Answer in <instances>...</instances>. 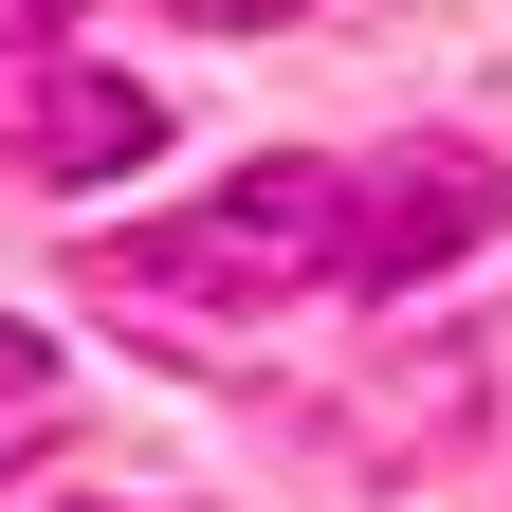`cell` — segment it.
Listing matches in <instances>:
<instances>
[{
    "label": "cell",
    "instance_id": "cell-5",
    "mask_svg": "<svg viewBox=\"0 0 512 512\" xmlns=\"http://www.w3.org/2000/svg\"><path fill=\"white\" fill-rule=\"evenodd\" d=\"M183 19H220V37H275V19H293V0H183Z\"/></svg>",
    "mask_w": 512,
    "mask_h": 512
},
{
    "label": "cell",
    "instance_id": "cell-3",
    "mask_svg": "<svg viewBox=\"0 0 512 512\" xmlns=\"http://www.w3.org/2000/svg\"><path fill=\"white\" fill-rule=\"evenodd\" d=\"M147 147H165V92H147V74L37 55V92H19V165H37V183H128Z\"/></svg>",
    "mask_w": 512,
    "mask_h": 512
},
{
    "label": "cell",
    "instance_id": "cell-6",
    "mask_svg": "<svg viewBox=\"0 0 512 512\" xmlns=\"http://www.w3.org/2000/svg\"><path fill=\"white\" fill-rule=\"evenodd\" d=\"M55 19H74V0H0V55H37V37H55Z\"/></svg>",
    "mask_w": 512,
    "mask_h": 512
},
{
    "label": "cell",
    "instance_id": "cell-4",
    "mask_svg": "<svg viewBox=\"0 0 512 512\" xmlns=\"http://www.w3.org/2000/svg\"><path fill=\"white\" fill-rule=\"evenodd\" d=\"M37 384H55V348L19 330V311H0V403H37Z\"/></svg>",
    "mask_w": 512,
    "mask_h": 512
},
{
    "label": "cell",
    "instance_id": "cell-2",
    "mask_svg": "<svg viewBox=\"0 0 512 512\" xmlns=\"http://www.w3.org/2000/svg\"><path fill=\"white\" fill-rule=\"evenodd\" d=\"M330 183H348V220H330L348 293H421V275H458V256L512 220V165L458 147V128H421V147H384V165H330Z\"/></svg>",
    "mask_w": 512,
    "mask_h": 512
},
{
    "label": "cell",
    "instance_id": "cell-1",
    "mask_svg": "<svg viewBox=\"0 0 512 512\" xmlns=\"http://www.w3.org/2000/svg\"><path fill=\"white\" fill-rule=\"evenodd\" d=\"M330 220H348V183H330V165H311V147H256L220 202L128 220V238H92V256H74V275H92L110 311H147V330H183V366H220L238 311H275V293L330 275Z\"/></svg>",
    "mask_w": 512,
    "mask_h": 512
}]
</instances>
